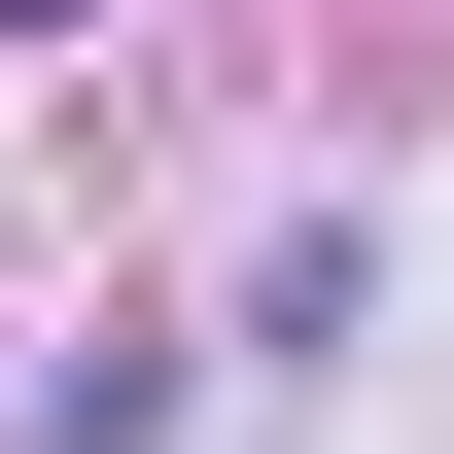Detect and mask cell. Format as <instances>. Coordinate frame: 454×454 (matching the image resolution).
Instances as JSON below:
<instances>
[{"label": "cell", "mask_w": 454, "mask_h": 454, "mask_svg": "<svg viewBox=\"0 0 454 454\" xmlns=\"http://www.w3.org/2000/svg\"><path fill=\"white\" fill-rule=\"evenodd\" d=\"M0 35H70V0H0Z\"/></svg>", "instance_id": "obj_1"}]
</instances>
